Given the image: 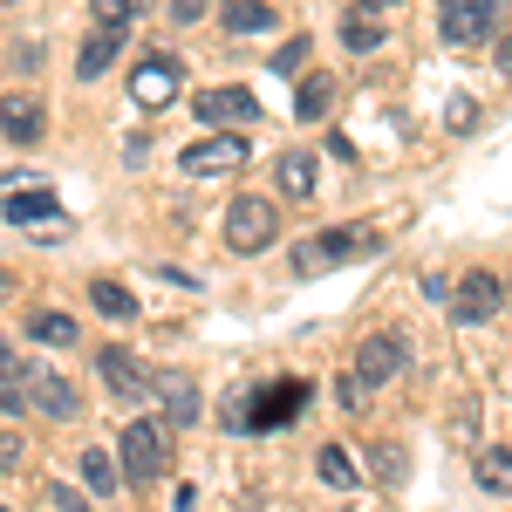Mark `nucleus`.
Returning <instances> with one entry per match:
<instances>
[{"label":"nucleus","mask_w":512,"mask_h":512,"mask_svg":"<svg viewBox=\"0 0 512 512\" xmlns=\"http://www.w3.org/2000/svg\"><path fill=\"white\" fill-rule=\"evenodd\" d=\"M308 383L301 376H280V383H260L253 396H226V431H280V424H294L301 410H308Z\"/></svg>","instance_id":"nucleus-1"},{"label":"nucleus","mask_w":512,"mask_h":512,"mask_svg":"<svg viewBox=\"0 0 512 512\" xmlns=\"http://www.w3.org/2000/svg\"><path fill=\"white\" fill-rule=\"evenodd\" d=\"M117 465L130 472V485H158L171 472V424L164 417H130L117 444Z\"/></svg>","instance_id":"nucleus-2"},{"label":"nucleus","mask_w":512,"mask_h":512,"mask_svg":"<svg viewBox=\"0 0 512 512\" xmlns=\"http://www.w3.org/2000/svg\"><path fill=\"white\" fill-rule=\"evenodd\" d=\"M369 253H383V239L369 233V226H335V233H315L294 246V274L315 280L328 267H349V260H369Z\"/></svg>","instance_id":"nucleus-3"},{"label":"nucleus","mask_w":512,"mask_h":512,"mask_svg":"<svg viewBox=\"0 0 512 512\" xmlns=\"http://www.w3.org/2000/svg\"><path fill=\"white\" fill-rule=\"evenodd\" d=\"M499 14L506 0H437V28L451 48H478L485 35H499Z\"/></svg>","instance_id":"nucleus-4"},{"label":"nucleus","mask_w":512,"mask_h":512,"mask_svg":"<svg viewBox=\"0 0 512 512\" xmlns=\"http://www.w3.org/2000/svg\"><path fill=\"white\" fill-rule=\"evenodd\" d=\"M274 233H280L274 198H233V212H226V246L233 253H267Z\"/></svg>","instance_id":"nucleus-5"},{"label":"nucleus","mask_w":512,"mask_h":512,"mask_svg":"<svg viewBox=\"0 0 512 512\" xmlns=\"http://www.w3.org/2000/svg\"><path fill=\"white\" fill-rule=\"evenodd\" d=\"M192 117L212 123V130H246V123H260V96L239 89V82H219V89H198L192 96Z\"/></svg>","instance_id":"nucleus-6"},{"label":"nucleus","mask_w":512,"mask_h":512,"mask_svg":"<svg viewBox=\"0 0 512 512\" xmlns=\"http://www.w3.org/2000/svg\"><path fill=\"white\" fill-rule=\"evenodd\" d=\"M246 158H253V144H246L239 130H212L205 144H185L178 171H185V178H226V171H239Z\"/></svg>","instance_id":"nucleus-7"},{"label":"nucleus","mask_w":512,"mask_h":512,"mask_svg":"<svg viewBox=\"0 0 512 512\" xmlns=\"http://www.w3.org/2000/svg\"><path fill=\"white\" fill-rule=\"evenodd\" d=\"M410 369V342L403 335H390V328H376V335H362L355 342V376L369 383V390H383V383H396Z\"/></svg>","instance_id":"nucleus-8"},{"label":"nucleus","mask_w":512,"mask_h":512,"mask_svg":"<svg viewBox=\"0 0 512 512\" xmlns=\"http://www.w3.org/2000/svg\"><path fill=\"white\" fill-rule=\"evenodd\" d=\"M0 219H14V226H35V233H62L69 219H62V198L55 192H41V185H28V192H7L0 198Z\"/></svg>","instance_id":"nucleus-9"},{"label":"nucleus","mask_w":512,"mask_h":512,"mask_svg":"<svg viewBox=\"0 0 512 512\" xmlns=\"http://www.w3.org/2000/svg\"><path fill=\"white\" fill-rule=\"evenodd\" d=\"M178 89H185V69H178L171 55H144V62H137V76H130V96H137L144 110H164Z\"/></svg>","instance_id":"nucleus-10"},{"label":"nucleus","mask_w":512,"mask_h":512,"mask_svg":"<svg viewBox=\"0 0 512 512\" xmlns=\"http://www.w3.org/2000/svg\"><path fill=\"white\" fill-rule=\"evenodd\" d=\"M0 130H7V144H41L48 110H41L35 89H7V96H0Z\"/></svg>","instance_id":"nucleus-11"},{"label":"nucleus","mask_w":512,"mask_h":512,"mask_svg":"<svg viewBox=\"0 0 512 512\" xmlns=\"http://www.w3.org/2000/svg\"><path fill=\"white\" fill-rule=\"evenodd\" d=\"M499 301H506L499 274H465V280H458V294H451V315L465 321V328H478V321L499 315Z\"/></svg>","instance_id":"nucleus-12"},{"label":"nucleus","mask_w":512,"mask_h":512,"mask_svg":"<svg viewBox=\"0 0 512 512\" xmlns=\"http://www.w3.org/2000/svg\"><path fill=\"white\" fill-rule=\"evenodd\" d=\"M96 369H103V383H110L117 396H130V403H144V396H151V369H144L130 349H117V342L96 355Z\"/></svg>","instance_id":"nucleus-13"},{"label":"nucleus","mask_w":512,"mask_h":512,"mask_svg":"<svg viewBox=\"0 0 512 512\" xmlns=\"http://www.w3.org/2000/svg\"><path fill=\"white\" fill-rule=\"evenodd\" d=\"M21 390H28V403H35L41 417H82L76 390H69L55 369H28V376H21Z\"/></svg>","instance_id":"nucleus-14"},{"label":"nucleus","mask_w":512,"mask_h":512,"mask_svg":"<svg viewBox=\"0 0 512 512\" xmlns=\"http://www.w3.org/2000/svg\"><path fill=\"white\" fill-rule=\"evenodd\" d=\"M151 396L164 403V424H171V431L198 424V383L192 376H151Z\"/></svg>","instance_id":"nucleus-15"},{"label":"nucleus","mask_w":512,"mask_h":512,"mask_svg":"<svg viewBox=\"0 0 512 512\" xmlns=\"http://www.w3.org/2000/svg\"><path fill=\"white\" fill-rule=\"evenodd\" d=\"M219 28H226V35H267V28H274V7H267V0H226V7H219Z\"/></svg>","instance_id":"nucleus-16"},{"label":"nucleus","mask_w":512,"mask_h":512,"mask_svg":"<svg viewBox=\"0 0 512 512\" xmlns=\"http://www.w3.org/2000/svg\"><path fill=\"white\" fill-rule=\"evenodd\" d=\"M117 48H123V28H96V35L82 41V55H76V76L82 82H96L110 62H117Z\"/></svg>","instance_id":"nucleus-17"},{"label":"nucleus","mask_w":512,"mask_h":512,"mask_svg":"<svg viewBox=\"0 0 512 512\" xmlns=\"http://www.w3.org/2000/svg\"><path fill=\"white\" fill-rule=\"evenodd\" d=\"M315 178H321V171H315V151H287V158L274 164V185L287 198H315Z\"/></svg>","instance_id":"nucleus-18"},{"label":"nucleus","mask_w":512,"mask_h":512,"mask_svg":"<svg viewBox=\"0 0 512 512\" xmlns=\"http://www.w3.org/2000/svg\"><path fill=\"white\" fill-rule=\"evenodd\" d=\"M328 110H335V76L308 69V76H301V89H294V117L315 123V117H328Z\"/></svg>","instance_id":"nucleus-19"},{"label":"nucleus","mask_w":512,"mask_h":512,"mask_svg":"<svg viewBox=\"0 0 512 512\" xmlns=\"http://www.w3.org/2000/svg\"><path fill=\"white\" fill-rule=\"evenodd\" d=\"M315 472H321V485H335V492H355V485H362V465H355L342 444H321V451H315Z\"/></svg>","instance_id":"nucleus-20"},{"label":"nucleus","mask_w":512,"mask_h":512,"mask_svg":"<svg viewBox=\"0 0 512 512\" xmlns=\"http://www.w3.org/2000/svg\"><path fill=\"white\" fill-rule=\"evenodd\" d=\"M342 48H349V55H376V48H383V14L355 7L349 21H342Z\"/></svg>","instance_id":"nucleus-21"},{"label":"nucleus","mask_w":512,"mask_h":512,"mask_svg":"<svg viewBox=\"0 0 512 512\" xmlns=\"http://www.w3.org/2000/svg\"><path fill=\"white\" fill-rule=\"evenodd\" d=\"M89 308H96L103 321H130V315H137V301H130L123 280H89Z\"/></svg>","instance_id":"nucleus-22"},{"label":"nucleus","mask_w":512,"mask_h":512,"mask_svg":"<svg viewBox=\"0 0 512 512\" xmlns=\"http://www.w3.org/2000/svg\"><path fill=\"white\" fill-rule=\"evenodd\" d=\"M82 485H89L96 499H110V492L123 485V465L110 458V451H82Z\"/></svg>","instance_id":"nucleus-23"},{"label":"nucleus","mask_w":512,"mask_h":512,"mask_svg":"<svg viewBox=\"0 0 512 512\" xmlns=\"http://www.w3.org/2000/svg\"><path fill=\"white\" fill-rule=\"evenodd\" d=\"M28 335H35V342H48V349H69V342H76V315L41 308V315H28Z\"/></svg>","instance_id":"nucleus-24"},{"label":"nucleus","mask_w":512,"mask_h":512,"mask_svg":"<svg viewBox=\"0 0 512 512\" xmlns=\"http://www.w3.org/2000/svg\"><path fill=\"white\" fill-rule=\"evenodd\" d=\"M478 485L506 499L512 492V451H478Z\"/></svg>","instance_id":"nucleus-25"},{"label":"nucleus","mask_w":512,"mask_h":512,"mask_svg":"<svg viewBox=\"0 0 512 512\" xmlns=\"http://www.w3.org/2000/svg\"><path fill=\"white\" fill-rule=\"evenodd\" d=\"M376 478H383V485H403V478H410V451L383 437V444H376Z\"/></svg>","instance_id":"nucleus-26"},{"label":"nucleus","mask_w":512,"mask_h":512,"mask_svg":"<svg viewBox=\"0 0 512 512\" xmlns=\"http://www.w3.org/2000/svg\"><path fill=\"white\" fill-rule=\"evenodd\" d=\"M89 14H96V28H130L144 14V0H89Z\"/></svg>","instance_id":"nucleus-27"},{"label":"nucleus","mask_w":512,"mask_h":512,"mask_svg":"<svg viewBox=\"0 0 512 512\" xmlns=\"http://www.w3.org/2000/svg\"><path fill=\"white\" fill-rule=\"evenodd\" d=\"M294 69H308V35H294V41L274 48V76H294Z\"/></svg>","instance_id":"nucleus-28"},{"label":"nucleus","mask_w":512,"mask_h":512,"mask_svg":"<svg viewBox=\"0 0 512 512\" xmlns=\"http://www.w3.org/2000/svg\"><path fill=\"white\" fill-rule=\"evenodd\" d=\"M21 458H28L21 431H0V478H14V472H21Z\"/></svg>","instance_id":"nucleus-29"},{"label":"nucleus","mask_w":512,"mask_h":512,"mask_svg":"<svg viewBox=\"0 0 512 512\" xmlns=\"http://www.w3.org/2000/svg\"><path fill=\"white\" fill-rule=\"evenodd\" d=\"M362 390H369V383H362V376H342V383H335V403H342V410H362Z\"/></svg>","instance_id":"nucleus-30"},{"label":"nucleus","mask_w":512,"mask_h":512,"mask_svg":"<svg viewBox=\"0 0 512 512\" xmlns=\"http://www.w3.org/2000/svg\"><path fill=\"white\" fill-rule=\"evenodd\" d=\"M21 376H28V369H21V362H14V342H7V335H0V383H21Z\"/></svg>","instance_id":"nucleus-31"},{"label":"nucleus","mask_w":512,"mask_h":512,"mask_svg":"<svg viewBox=\"0 0 512 512\" xmlns=\"http://www.w3.org/2000/svg\"><path fill=\"white\" fill-rule=\"evenodd\" d=\"M205 7H212V0H171V21H178V28H192Z\"/></svg>","instance_id":"nucleus-32"},{"label":"nucleus","mask_w":512,"mask_h":512,"mask_svg":"<svg viewBox=\"0 0 512 512\" xmlns=\"http://www.w3.org/2000/svg\"><path fill=\"white\" fill-rule=\"evenodd\" d=\"M48 499H55V512H89V499H76L69 485H48Z\"/></svg>","instance_id":"nucleus-33"},{"label":"nucleus","mask_w":512,"mask_h":512,"mask_svg":"<svg viewBox=\"0 0 512 512\" xmlns=\"http://www.w3.org/2000/svg\"><path fill=\"white\" fill-rule=\"evenodd\" d=\"M328 158H342V164H355V144H349V130H335V137H328Z\"/></svg>","instance_id":"nucleus-34"},{"label":"nucleus","mask_w":512,"mask_h":512,"mask_svg":"<svg viewBox=\"0 0 512 512\" xmlns=\"http://www.w3.org/2000/svg\"><path fill=\"white\" fill-rule=\"evenodd\" d=\"M499 69H506V76H512V35L499 41Z\"/></svg>","instance_id":"nucleus-35"},{"label":"nucleus","mask_w":512,"mask_h":512,"mask_svg":"<svg viewBox=\"0 0 512 512\" xmlns=\"http://www.w3.org/2000/svg\"><path fill=\"white\" fill-rule=\"evenodd\" d=\"M355 7H369V14H390L396 0H355Z\"/></svg>","instance_id":"nucleus-36"},{"label":"nucleus","mask_w":512,"mask_h":512,"mask_svg":"<svg viewBox=\"0 0 512 512\" xmlns=\"http://www.w3.org/2000/svg\"><path fill=\"white\" fill-rule=\"evenodd\" d=\"M0 7H7V0H0Z\"/></svg>","instance_id":"nucleus-37"},{"label":"nucleus","mask_w":512,"mask_h":512,"mask_svg":"<svg viewBox=\"0 0 512 512\" xmlns=\"http://www.w3.org/2000/svg\"><path fill=\"white\" fill-rule=\"evenodd\" d=\"M0 512H7V506H0Z\"/></svg>","instance_id":"nucleus-38"}]
</instances>
